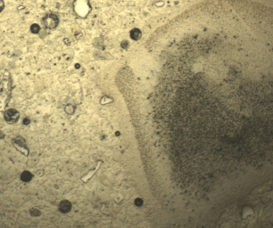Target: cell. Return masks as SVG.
<instances>
[{
	"mask_svg": "<svg viewBox=\"0 0 273 228\" xmlns=\"http://www.w3.org/2000/svg\"><path fill=\"white\" fill-rule=\"evenodd\" d=\"M25 142L24 138L19 136L13 140V143L15 147L18 151L25 156H27L29 154V151L25 145Z\"/></svg>",
	"mask_w": 273,
	"mask_h": 228,
	"instance_id": "cell-1",
	"label": "cell"
},
{
	"mask_svg": "<svg viewBox=\"0 0 273 228\" xmlns=\"http://www.w3.org/2000/svg\"><path fill=\"white\" fill-rule=\"evenodd\" d=\"M20 113L16 110L14 109L7 110L5 112L4 118L7 122L13 124L17 122L19 120Z\"/></svg>",
	"mask_w": 273,
	"mask_h": 228,
	"instance_id": "cell-2",
	"label": "cell"
},
{
	"mask_svg": "<svg viewBox=\"0 0 273 228\" xmlns=\"http://www.w3.org/2000/svg\"><path fill=\"white\" fill-rule=\"evenodd\" d=\"M59 210L62 213L66 214L69 212L72 208V205L71 202L67 200H63L61 201L58 205Z\"/></svg>",
	"mask_w": 273,
	"mask_h": 228,
	"instance_id": "cell-3",
	"label": "cell"
},
{
	"mask_svg": "<svg viewBox=\"0 0 273 228\" xmlns=\"http://www.w3.org/2000/svg\"><path fill=\"white\" fill-rule=\"evenodd\" d=\"M34 175L28 171H25L21 173L20 176V180L24 182H29L32 180Z\"/></svg>",
	"mask_w": 273,
	"mask_h": 228,
	"instance_id": "cell-4",
	"label": "cell"
},
{
	"mask_svg": "<svg viewBox=\"0 0 273 228\" xmlns=\"http://www.w3.org/2000/svg\"><path fill=\"white\" fill-rule=\"evenodd\" d=\"M141 36L142 32L141 30L137 28H134L130 32V37L133 40H139L141 38Z\"/></svg>",
	"mask_w": 273,
	"mask_h": 228,
	"instance_id": "cell-5",
	"label": "cell"
},
{
	"mask_svg": "<svg viewBox=\"0 0 273 228\" xmlns=\"http://www.w3.org/2000/svg\"><path fill=\"white\" fill-rule=\"evenodd\" d=\"M76 107L70 104L66 105L64 109V111L66 113L69 115H73L75 111Z\"/></svg>",
	"mask_w": 273,
	"mask_h": 228,
	"instance_id": "cell-6",
	"label": "cell"
},
{
	"mask_svg": "<svg viewBox=\"0 0 273 228\" xmlns=\"http://www.w3.org/2000/svg\"><path fill=\"white\" fill-rule=\"evenodd\" d=\"M30 214L32 217L39 216L41 214V212L39 210L36 208H32L29 210Z\"/></svg>",
	"mask_w": 273,
	"mask_h": 228,
	"instance_id": "cell-7",
	"label": "cell"
},
{
	"mask_svg": "<svg viewBox=\"0 0 273 228\" xmlns=\"http://www.w3.org/2000/svg\"><path fill=\"white\" fill-rule=\"evenodd\" d=\"M30 29L32 33L34 34L39 33L41 29L39 25L36 24H32L30 27Z\"/></svg>",
	"mask_w": 273,
	"mask_h": 228,
	"instance_id": "cell-8",
	"label": "cell"
},
{
	"mask_svg": "<svg viewBox=\"0 0 273 228\" xmlns=\"http://www.w3.org/2000/svg\"><path fill=\"white\" fill-rule=\"evenodd\" d=\"M103 40L101 38H95L93 41V43L94 45L98 47H100L103 46Z\"/></svg>",
	"mask_w": 273,
	"mask_h": 228,
	"instance_id": "cell-9",
	"label": "cell"
},
{
	"mask_svg": "<svg viewBox=\"0 0 273 228\" xmlns=\"http://www.w3.org/2000/svg\"><path fill=\"white\" fill-rule=\"evenodd\" d=\"M129 42L127 40H123L121 43V47L124 49H126V48H128L129 47Z\"/></svg>",
	"mask_w": 273,
	"mask_h": 228,
	"instance_id": "cell-10",
	"label": "cell"
},
{
	"mask_svg": "<svg viewBox=\"0 0 273 228\" xmlns=\"http://www.w3.org/2000/svg\"><path fill=\"white\" fill-rule=\"evenodd\" d=\"M109 99L106 96H104L102 97L100 101V104L104 105L108 103Z\"/></svg>",
	"mask_w": 273,
	"mask_h": 228,
	"instance_id": "cell-11",
	"label": "cell"
},
{
	"mask_svg": "<svg viewBox=\"0 0 273 228\" xmlns=\"http://www.w3.org/2000/svg\"><path fill=\"white\" fill-rule=\"evenodd\" d=\"M134 203L137 206H141L143 204V200L141 198H137L135 199Z\"/></svg>",
	"mask_w": 273,
	"mask_h": 228,
	"instance_id": "cell-12",
	"label": "cell"
},
{
	"mask_svg": "<svg viewBox=\"0 0 273 228\" xmlns=\"http://www.w3.org/2000/svg\"><path fill=\"white\" fill-rule=\"evenodd\" d=\"M39 36L41 38H44L46 36L47 32L45 30L42 28L40 31Z\"/></svg>",
	"mask_w": 273,
	"mask_h": 228,
	"instance_id": "cell-13",
	"label": "cell"
},
{
	"mask_svg": "<svg viewBox=\"0 0 273 228\" xmlns=\"http://www.w3.org/2000/svg\"><path fill=\"white\" fill-rule=\"evenodd\" d=\"M30 122V120L28 117H25L23 120V124L25 125H27L29 124Z\"/></svg>",
	"mask_w": 273,
	"mask_h": 228,
	"instance_id": "cell-14",
	"label": "cell"
},
{
	"mask_svg": "<svg viewBox=\"0 0 273 228\" xmlns=\"http://www.w3.org/2000/svg\"><path fill=\"white\" fill-rule=\"evenodd\" d=\"M49 17L52 19L54 21H58V19L56 15L53 14H51L49 15Z\"/></svg>",
	"mask_w": 273,
	"mask_h": 228,
	"instance_id": "cell-15",
	"label": "cell"
},
{
	"mask_svg": "<svg viewBox=\"0 0 273 228\" xmlns=\"http://www.w3.org/2000/svg\"><path fill=\"white\" fill-rule=\"evenodd\" d=\"M4 3L3 1L1 0L0 1V12L3 10L4 7Z\"/></svg>",
	"mask_w": 273,
	"mask_h": 228,
	"instance_id": "cell-16",
	"label": "cell"
},
{
	"mask_svg": "<svg viewBox=\"0 0 273 228\" xmlns=\"http://www.w3.org/2000/svg\"><path fill=\"white\" fill-rule=\"evenodd\" d=\"M75 67L76 69H79L80 67V65L78 63H76L75 65Z\"/></svg>",
	"mask_w": 273,
	"mask_h": 228,
	"instance_id": "cell-17",
	"label": "cell"
}]
</instances>
